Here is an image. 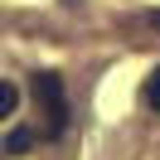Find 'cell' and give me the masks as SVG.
Segmentation results:
<instances>
[{
  "instance_id": "5b68a950",
  "label": "cell",
  "mask_w": 160,
  "mask_h": 160,
  "mask_svg": "<svg viewBox=\"0 0 160 160\" xmlns=\"http://www.w3.org/2000/svg\"><path fill=\"white\" fill-rule=\"evenodd\" d=\"M155 24H160V15H155Z\"/></svg>"
},
{
  "instance_id": "3957f363",
  "label": "cell",
  "mask_w": 160,
  "mask_h": 160,
  "mask_svg": "<svg viewBox=\"0 0 160 160\" xmlns=\"http://www.w3.org/2000/svg\"><path fill=\"white\" fill-rule=\"evenodd\" d=\"M141 102H146L150 112H160V68L146 78V88H141Z\"/></svg>"
},
{
  "instance_id": "7a4b0ae2",
  "label": "cell",
  "mask_w": 160,
  "mask_h": 160,
  "mask_svg": "<svg viewBox=\"0 0 160 160\" xmlns=\"http://www.w3.org/2000/svg\"><path fill=\"white\" fill-rule=\"evenodd\" d=\"M29 146H34V131L29 126H15L10 136H5V155H24Z\"/></svg>"
},
{
  "instance_id": "6da1fadb",
  "label": "cell",
  "mask_w": 160,
  "mask_h": 160,
  "mask_svg": "<svg viewBox=\"0 0 160 160\" xmlns=\"http://www.w3.org/2000/svg\"><path fill=\"white\" fill-rule=\"evenodd\" d=\"M29 92H34V107L44 117V136H63L68 131V92H63V78L58 73H34Z\"/></svg>"
},
{
  "instance_id": "277c9868",
  "label": "cell",
  "mask_w": 160,
  "mask_h": 160,
  "mask_svg": "<svg viewBox=\"0 0 160 160\" xmlns=\"http://www.w3.org/2000/svg\"><path fill=\"white\" fill-rule=\"evenodd\" d=\"M15 102H20L15 82H5V78H0V117H10V112H15Z\"/></svg>"
}]
</instances>
